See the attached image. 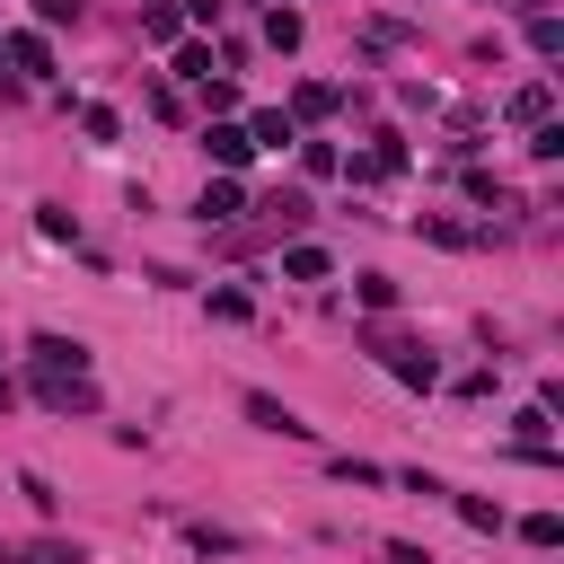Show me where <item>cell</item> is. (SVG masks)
I'll return each instance as SVG.
<instances>
[{
    "label": "cell",
    "mask_w": 564,
    "mask_h": 564,
    "mask_svg": "<svg viewBox=\"0 0 564 564\" xmlns=\"http://www.w3.org/2000/svg\"><path fill=\"white\" fill-rule=\"evenodd\" d=\"M370 352L388 361V379H397V388H441V361H432L414 335H370Z\"/></svg>",
    "instance_id": "obj_1"
},
{
    "label": "cell",
    "mask_w": 564,
    "mask_h": 564,
    "mask_svg": "<svg viewBox=\"0 0 564 564\" xmlns=\"http://www.w3.org/2000/svg\"><path fill=\"white\" fill-rule=\"evenodd\" d=\"M35 397H44L53 414H97V379H88V370H44V361H35Z\"/></svg>",
    "instance_id": "obj_2"
},
{
    "label": "cell",
    "mask_w": 564,
    "mask_h": 564,
    "mask_svg": "<svg viewBox=\"0 0 564 564\" xmlns=\"http://www.w3.org/2000/svg\"><path fill=\"white\" fill-rule=\"evenodd\" d=\"M0 62H9L18 79H44V70H53V44H44V26H9V35H0Z\"/></svg>",
    "instance_id": "obj_3"
},
{
    "label": "cell",
    "mask_w": 564,
    "mask_h": 564,
    "mask_svg": "<svg viewBox=\"0 0 564 564\" xmlns=\"http://www.w3.org/2000/svg\"><path fill=\"white\" fill-rule=\"evenodd\" d=\"M203 150H212V167H220V176H238V167L256 159V141H247V123H229V115H212V123H203Z\"/></svg>",
    "instance_id": "obj_4"
},
{
    "label": "cell",
    "mask_w": 564,
    "mask_h": 564,
    "mask_svg": "<svg viewBox=\"0 0 564 564\" xmlns=\"http://www.w3.org/2000/svg\"><path fill=\"white\" fill-rule=\"evenodd\" d=\"M238 414H247L256 432H282V441H308V423H300V414H291L282 397H264V388H247V397H238Z\"/></svg>",
    "instance_id": "obj_5"
},
{
    "label": "cell",
    "mask_w": 564,
    "mask_h": 564,
    "mask_svg": "<svg viewBox=\"0 0 564 564\" xmlns=\"http://www.w3.org/2000/svg\"><path fill=\"white\" fill-rule=\"evenodd\" d=\"M502 115H511L520 132H529V123H546V115H555V79H529V88H511V106H502Z\"/></svg>",
    "instance_id": "obj_6"
},
{
    "label": "cell",
    "mask_w": 564,
    "mask_h": 564,
    "mask_svg": "<svg viewBox=\"0 0 564 564\" xmlns=\"http://www.w3.org/2000/svg\"><path fill=\"white\" fill-rule=\"evenodd\" d=\"M511 432H520V449H529V458H555V441H546V432H555V405H520V414H511Z\"/></svg>",
    "instance_id": "obj_7"
},
{
    "label": "cell",
    "mask_w": 564,
    "mask_h": 564,
    "mask_svg": "<svg viewBox=\"0 0 564 564\" xmlns=\"http://www.w3.org/2000/svg\"><path fill=\"white\" fill-rule=\"evenodd\" d=\"M194 212H203V220H238V212H247V185H238V176H212Z\"/></svg>",
    "instance_id": "obj_8"
},
{
    "label": "cell",
    "mask_w": 564,
    "mask_h": 564,
    "mask_svg": "<svg viewBox=\"0 0 564 564\" xmlns=\"http://www.w3.org/2000/svg\"><path fill=\"white\" fill-rule=\"evenodd\" d=\"M26 361H44V370H88V344H70V335H35Z\"/></svg>",
    "instance_id": "obj_9"
},
{
    "label": "cell",
    "mask_w": 564,
    "mask_h": 564,
    "mask_svg": "<svg viewBox=\"0 0 564 564\" xmlns=\"http://www.w3.org/2000/svg\"><path fill=\"white\" fill-rule=\"evenodd\" d=\"M141 35H150V44H185V9H176V0H150V9H141Z\"/></svg>",
    "instance_id": "obj_10"
},
{
    "label": "cell",
    "mask_w": 564,
    "mask_h": 564,
    "mask_svg": "<svg viewBox=\"0 0 564 564\" xmlns=\"http://www.w3.org/2000/svg\"><path fill=\"white\" fill-rule=\"evenodd\" d=\"M335 106H344V97H335L326 79H300V88H291V123H317V115H335Z\"/></svg>",
    "instance_id": "obj_11"
},
{
    "label": "cell",
    "mask_w": 564,
    "mask_h": 564,
    "mask_svg": "<svg viewBox=\"0 0 564 564\" xmlns=\"http://www.w3.org/2000/svg\"><path fill=\"white\" fill-rule=\"evenodd\" d=\"M247 141H256V150H282V141H300V123H291L282 106H264V115H247Z\"/></svg>",
    "instance_id": "obj_12"
},
{
    "label": "cell",
    "mask_w": 564,
    "mask_h": 564,
    "mask_svg": "<svg viewBox=\"0 0 564 564\" xmlns=\"http://www.w3.org/2000/svg\"><path fill=\"white\" fill-rule=\"evenodd\" d=\"M282 273H291V282H326V273H335V256L300 238V247H282Z\"/></svg>",
    "instance_id": "obj_13"
},
{
    "label": "cell",
    "mask_w": 564,
    "mask_h": 564,
    "mask_svg": "<svg viewBox=\"0 0 564 564\" xmlns=\"http://www.w3.org/2000/svg\"><path fill=\"white\" fill-rule=\"evenodd\" d=\"M414 229H423V238H441V247H485V229H467V220H449V212H423Z\"/></svg>",
    "instance_id": "obj_14"
},
{
    "label": "cell",
    "mask_w": 564,
    "mask_h": 564,
    "mask_svg": "<svg viewBox=\"0 0 564 564\" xmlns=\"http://www.w3.org/2000/svg\"><path fill=\"white\" fill-rule=\"evenodd\" d=\"M300 35H308L300 9H273V18H264V44H273V53H300Z\"/></svg>",
    "instance_id": "obj_15"
},
{
    "label": "cell",
    "mask_w": 564,
    "mask_h": 564,
    "mask_svg": "<svg viewBox=\"0 0 564 564\" xmlns=\"http://www.w3.org/2000/svg\"><path fill=\"white\" fill-rule=\"evenodd\" d=\"M529 53H564V18H555V9L529 18Z\"/></svg>",
    "instance_id": "obj_16"
},
{
    "label": "cell",
    "mask_w": 564,
    "mask_h": 564,
    "mask_svg": "<svg viewBox=\"0 0 564 564\" xmlns=\"http://www.w3.org/2000/svg\"><path fill=\"white\" fill-rule=\"evenodd\" d=\"M79 132H88V141H115L123 115H115V106H79Z\"/></svg>",
    "instance_id": "obj_17"
},
{
    "label": "cell",
    "mask_w": 564,
    "mask_h": 564,
    "mask_svg": "<svg viewBox=\"0 0 564 564\" xmlns=\"http://www.w3.org/2000/svg\"><path fill=\"white\" fill-rule=\"evenodd\" d=\"M529 159H564V123H555V115L529 123Z\"/></svg>",
    "instance_id": "obj_18"
},
{
    "label": "cell",
    "mask_w": 564,
    "mask_h": 564,
    "mask_svg": "<svg viewBox=\"0 0 564 564\" xmlns=\"http://www.w3.org/2000/svg\"><path fill=\"white\" fill-rule=\"evenodd\" d=\"M520 538H529V546H564V520H555V511H529Z\"/></svg>",
    "instance_id": "obj_19"
},
{
    "label": "cell",
    "mask_w": 564,
    "mask_h": 564,
    "mask_svg": "<svg viewBox=\"0 0 564 564\" xmlns=\"http://www.w3.org/2000/svg\"><path fill=\"white\" fill-rule=\"evenodd\" d=\"M176 79H194V88H203V79H212V53H203V44H176Z\"/></svg>",
    "instance_id": "obj_20"
},
{
    "label": "cell",
    "mask_w": 564,
    "mask_h": 564,
    "mask_svg": "<svg viewBox=\"0 0 564 564\" xmlns=\"http://www.w3.org/2000/svg\"><path fill=\"white\" fill-rule=\"evenodd\" d=\"M300 167H308V176H335L344 159H335V141H300Z\"/></svg>",
    "instance_id": "obj_21"
},
{
    "label": "cell",
    "mask_w": 564,
    "mask_h": 564,
    "mask_svg": "<svg viewBox=\"0 0 564 564\" xmlns=\"http://www.w3.org/2000/svg\"><path fill=\"white\" fill-rule=\"evenodd\" d=\"M352 282H361V308H397V282L388 273H352Z\"/></svg>",
    "instance_id": "obj_22"
},
{
    "label": "cell",
    "mask_w": 564,
    "mask_h": 564,
    "mask_svg": "<svg viewBox=\"0 0 564 564\" xmlns=\"http://www.w3.org/2000/svg\"><path fill=\"white\" fill-rule=\"evenodd\" d=\"M458 520H467V529H502V511H494L485 494H458Z\"/></svg>",
    "instance_id": "obj_23"
},
{
    "label": "cell",
    "mask_w": 564,
    "mask_h": 564,
    "mask_svg": "<svg viewBox=\"0 0 564 564\" xmlns=\"http://www.w3.org/2000/svg\"><path fill=\"white\" fill-rule=\"evenodd\" d=\"M335 476L344 485H388V467H370V458H335Z\"/></svg>",
    "instance_id": "obj_24"
},
{
    "label": "cell",
    "mask_w": 564,
    "mask_h": 564,
    "mask_svg": "<svg viewBox=\"0 0 564 564\" xmlns=\"http://www.w3.org/2000/svg\"><path fill=\"white\" fill-rule=\"evenodd\" d=\"M35 18H44V26H70V18H79V0H35Z\"/></svg>",
    "instance_id": "obj_25"
},
{
    "label": "cell",
    "mask_w": 564,
    "mask_h": 564,
    "mask_svg": "<svg viewBox=\"0 0 564 564\" xmlns=\"http://www.w3.org/2000/svg\"><path fill=\"white\" fill-rule=\"evenodd\" d=\"M511 9H520V18H546V9H555V0H511Z\"/></svg>",
    "instance_id": "obj_26"
},
{
    "label": "cell",
    "mask_w": 564,
    "mask_h": 564,
    "mask_svg": "<svg viewBox=\"0 0 564 564\" xmlns=\"http://www.w3.org/2000/svg\"><path fill=\"white\" fill-rule=\"evenodd\" d=\"M9 405H18V379H0V414H9Z\"/></svg>",
    "instance_id": "obj_27"
},
{
    "label": "cell",
    "mask_w": 564,
    "mask_h": 564,
    "mask_svg": "<svg viewBox=\"0 0 564 564\" xmlns=\"http://www.w3.org/2000/svg\"><path fill=\"white\" fill-rule=\"evenodd\" d=\"M0 97H18V70H0Z\"/></svg>",
    "instance_id": "obj_28"
}]
</instances>
